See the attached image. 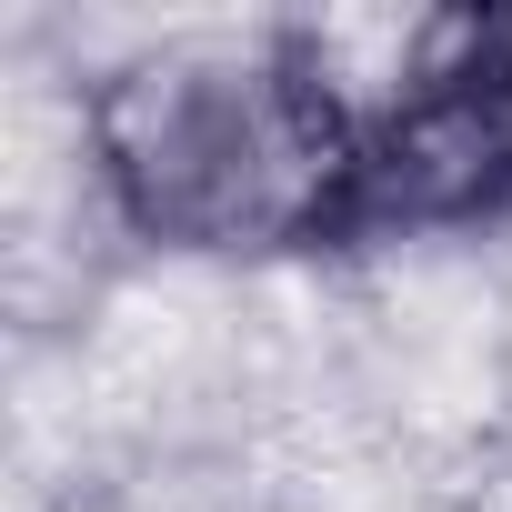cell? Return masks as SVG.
Segmentation results:
<instances>
[{
	"mask_svg": "<svg viewBox=\"0 0 512 512\" xmlns=\"http://www.w3.org/2000/svg\"><path fill=\"white\" fill-rule=\"evenodd\" d=\"M91 181L161 251L352 241L362 111L302 31L171 41L91 91Z\"/></svg>",
	"mask_w": 512,
	"mask_h": 512,
	"instance_id": "cell-1",
	"label": "cell"
},
{
	"mask_svg": "<svg viewBox=\"0 0 512 512\" xmlns=\"http://www.w3.org/2000/svg\"><path fill=\"white\" fill-rule=\"evenodd\" d=\"M512 211V11H442L362 111L352 241L472 231Z\"/></svg>",
	"mask_w": 512,
	"mask_h": 512,
	"instance_id": "cell-2",
	"label": "cell"
}]
</instances>
